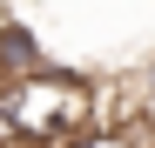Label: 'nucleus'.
Masks as SVG:
<instances>
[{
    "label": "nucleus",
    "mask_w": 155,
    "mask_h": 148,
    "mask_svg": "<svg viewBox=\"0 0 155 148\" xmlns=\"http://www.w3.org/2000/svg\"><path fill=\"white\" fill-rule=\"evenodd\" d=\"M0 74H7V81H20V74H47L41 40L20 27V20H7V27H0Z\"/></svg>",
    "instance_id": "obj_1"
},
{
    "label": "nucleus",
    "mask_w": 155,
    "mask_h": 148,
    "mask_svg": "<svg viewBox=\"0 0 155 148\" xmlns=\"http://www.w3.org/2000/svg\"><path fill=\"white\" fill-rule=\"evenodd\" d=\"M61 148H142L128 128H115V121H94V128H81V135H68Z\"/></svg>",
    "instance_id": "obj_2"
}]
</instances>
